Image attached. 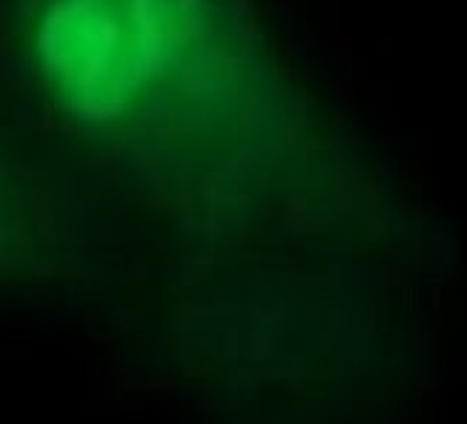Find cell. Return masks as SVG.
Returning <instances> with one entry per match:
<instances>
[{"instance_id": "1", "label": "cell", "mask_w": 467, "mask_h": 424, "mask_svg": "<svg viewBox=\"0 0 467 424\" xmlns=\"http://www.w3.org/2000/svg\"><path fill=\"white\" fill-rule=\"evenodd\" d=\"M230 0H29L40 78L78 120L124 144H230L244 78Z\"/></svg>"}]
</instances>
